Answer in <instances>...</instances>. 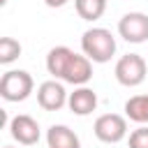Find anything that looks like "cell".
<instances>
[{
  "mask_svg": "<svg viewBox=\"0 0 148 148\" xmlns=\"http://www.w3.org/2000/svg\"><path fill=\"white\" fill-rule=\"evenodd\" d=\"M74 7L83 21H97L106 9V0H74Z\"/></svg>",
  "mask_w": 148,
  "mask_h": 148,
  "instance_id": "13",
  "label": "cell"
},
{
  "mask_svg": "<svg viewBox=\"0 0 148 148\" xmlns=\"http://www.w3.org/2000/svg\"><path fill=\"white\" fill-rule=\"evenodd\" d=\"M81 49L92 62H109L116 53V37L106 28H90L81 37Z\"/></svg>",
  "mask_w": 148,
  "mask_h": 148,
  "instance_id": "1",
  "label": "cell"
},
{
  "mask_svg": "<svg viewBox=\"0 0 148 148\" xmlns=\"http://www.w3.org/2000/svg\"><path fill=\"white\" fill-rule=\"evenodd\" d=\"M49 7H53V9H58V7H62V5H67L69 0H44Z\"/></svg>",
  "mask_w": 148,
  "mask_h": 148,
  "instance_id": "16",
  "label": "cell"
},
{
  "mask_svg": "<svg viewBox=\"0 0 148 148\" xmlns=\"http://www.w3.org/2000/svg\"><path fill=\"white\" fill-rule=\"evenodd\" d=\"M67 106L72 113L76 116H88L97 109V95L92 88H86V86H79L74 92H69L67 97Z\"/></svg>",
  "mask_w": 148,
  "mask_h": 148,
  "instance_id": "9",
  "label": "cell"
},
{
  "mask_svg": "<svg viewBox=\"0 0 148 148\" xmlns=\"http://www.w3.org/2000/svg\"><path fill=\"white\" fill-rule=\"evenodd\" d=\"M118 32L125 42L130 44H141L148 39V14L141 12H130L120 18L118 23Z\"/></svg>",
  "mask_w": 148,
  "mask_h": 148,
  "instance_id": "5",
  "label": "cell"
},
{
  "mask_svg": "<svg viewBox=\"0 0 148 148\" xmlns=\"http://www.w3.org/2000/svg\"><path fill=\"white\" fill-rule=\"evenodd\" d=\"M125 116L139 125L148 123V95H134L125 102Z\"/></svg>",
  "mask_w": 148,
  "mask_h": 148,
  "instance_id": "12",
  "label": "cell"
},
{
  "mask_svg": "<svg viewBox=\"0 0 148 148\" xmlns=\"http://www.w3.org/2000/svg\"><path fill=\"white\" fill-rule=\"evenodd\" d=\"M146 69H148V65L139 53H127L116 62V79L120 86L134 88L146 81Z\"/></svg>",
  "mask_w": 148,
  "mask_h": 148,
  "instance_id": "3",
  "label": "cell"
},
{
  "mask_svg": "<svg viewBox=\"0 0 148 148\" xmlns=\"http://www.w3.org/2000/svg\"><path fill=\"white\" fill-rule=\"evenodd\" d=\"M90 62H92V60H90L88 56L74 53L72 60H69V65H67V69H65L62 81H67V83H72V86H86V83L92 79V65H90Z\"/></svg>",
  "mask_w": 148,
  "mask_h": 148,
  "instance_id": "8",
  "label": "cell"
},
{
  "mask_svg": "<svg viewBox=\"0 0 148 148\" xmlns=\"http://www.w3.org/2000/svg\"><path fill=\"white\" fill-rule=\"evenodd\" d=\"M35 88L32 76L25 69H9L0 79V97L5 102H23Z\"/></svg>",
  "mask_w": 148,
  "mask_h": 148,
  "instance_id": "2",
  "label": "cell"
},
{
  "mask_svg": "<svg viewBox=\"0 0 148 148\" xmlns=\"http://www.w3.org/2000/svg\"><path fill=\"white\" fill-rule=\"evenodd\" d=\"M127 143H130V148H148V125L136 127V130L130 134Z\"/></svg>",
  "mask_w": 148,
  "mask_h": 148,
  "instance_id": "15",
  "label": "cell"
},
{
  "mask_svg": "<svg viewBox=\"0 0 148 148\" xmlns=\"http://www.w3.org/2000/svg\"><path fill=\"white\" fill-rule=\"evenodd\" d=\"M67 90L62 83H58L56 79L53 81H44L39 88H37V104L44 109V111H60L65 104H67Z\"/></svg>",
  "mask_w": 148,
  "mask_h": 148,
  "instance_id": "6",
  "label": "cell"
},
{
  "mask_svg": "<svg viewBox=\"0 0 148 148\" xmlns=\"http://www.w3.org/2000/svg\"><path fill=\"white\" fill-rule=\"evenodd\" d=\"M72 56H74V51L67 49V46L51 49L49 56H46V69H49V74L56 76V79H62L65 76V69H67V65L72 60Z\"/></svg>",
  "mask_w": 148,
  "mask_h": 148,
  "instance_id": "10",
  "label": "cell"
},
{
  "mask_svg": "<svg viewBox=\"0 0 148 148\" xmlns=\"http://www.w3.org/2000/svg\"><path fill=\"white\" fill-rule=\"evenodd\" d=\"M5 148H12V146H5Z\"/></svg>",
  "mask_w": 148,
  "mask_h": 148,
  "instance_id": "17",
  "label": "cell"
},
{
  "mask_svg": "<svg viewBox=\"0 0 148 148\" xmlns=\"http://www.w3.org/2000/svg\"><path fill=\"white\" fill-rule=\"evenodd\" d=\"M92 132L104 143H118L127 136V120L118 113H104L95 120Z\"/></svg>",
  "mask_w": 148,
  "mask_h": 148,
  "instance_id": "4",
  "label": "cell"
},
{
  "mask_svg": "<svg viewBox=\"0 0 148 148\" xmlns=\"http://www.w3.org/2000/svg\"><path fill=\"white\" fill-rule=\"evenodd\" d=\"M9 132L21 146H35L39 141V125L32 116L18 113L9 120Z\"/></svg>",
  "mask_w": 148,
  "mask_h": 148,
  "instance_id": "7",
  "label": "cell"
},
{
  "mask_svg": "<svg viewBox=\"0 0 148 148\" xmlns=\"http://www.w3.org/2000/svg\"><path fill=\"white\" fill-rule=\"evenodd\" d=\"M49 148H79V136L67 125H51L46 132Z\"/></svg>",
  "mask_w": 148,
  "mask_h": 148,
  "instance_id": "11",
  "label": "cell"
},
{
  "mask_svg": "<svg viewBox=\"0 0 148 148\" xmlns=\"http://www.w3.org/2000/svg\"><path fill=\"white\" fill-rule=\"evenodd\" d=\"M18 56H21V44L14 37H2L0 39V62L2 65H9Z\"/></svg>",
  "mask_w": 148,
  "mask_h": 148,
  "instance_id": "14",
  "label": "cell"
}]
</instances>
